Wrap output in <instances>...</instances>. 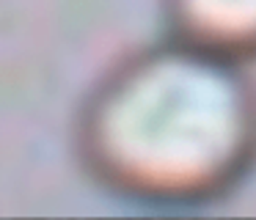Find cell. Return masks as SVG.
<instances>
[{"instance_id":"obj_1","label":"cell","mask_w":256,"mask_h":220,"mask_svg":"<svg viewBox=\"0 0 256 220\" xmlns=\"http://www.w3.org/2000/svg\"><path fill=\"white\" fill-rule=\"evenodd\" d=\"M86 174L146 206L223 201L256 168V77L166 36L122 55L74 126Z\"/></svg>"},{"instance_id":"obj_2","label":"cell","mask_w":256,"mask_h":220,"mask_svg":"<svg viewBox=\"0 0 256 220\" xmlns=\"http://www.w3.org/2000/svg\"><path fill=\"white\" fill-rule=\"evenodd\" d=\"M166 36L242 66L256 64V0H160Z\"/></svg>"}]
</instances>
